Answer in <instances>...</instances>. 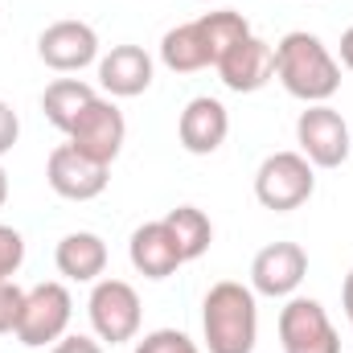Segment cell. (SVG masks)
Segmentation results:
<instances>
[{
    "instance_id": "1",
    "label": "cell",
    "mask_w": 353,
    "mask_h": 353,
    "mask_svg": "<svg viewBox=\"0 0 353 353\" xmlns=\"http://www.w3.org/2000/svg\"><path fill=\"white\" fill-rule=\"evenodd\" d=\"M243 37H251V21L234 8H218L197 21L173 25L161 37V62L173 74H197L205 66H218V58Z\"/></svg>"
},
{
    "instance_id": "2",
    "label": "cell",
    "mask_w": 353,
    "mask_h": 353,
    "mask_svg": "<svg viewBox=\"0 0 353 353\" xmlns=\"http://www.w3.org/2000/svg\"><path fill=\"white\" fill-rule=\"evenodd\" d=\"M275 79L300 103H329L341 90V62L316 33L292 29L275 41Z\"/></svg>"
},
{
    "instance_id": "3",
    "label": "cell",
    "mask_w": 353,
    "mask_h": 353,
    "mask_svg": "<svg viewBox=\"0 0 353 353\" xmlns=\"http://www.w3.org/2000/svg\"><path fill=\"white\" fill-rule=\"evenodd\" d=\"M201 333L210 353H255V341H259L255 292L239 279L214 283L201 300Z\"/></svg>"
},
{
    "instance_id": "4",
    "label": "cell",
    "mask_w": 353,
    "mask_h": 353,
    "mask_svg": "<svg viewBox=\"0 0 353 353\" xmlns=\"http://www.w3.org/2000/svg\"><path fill=\"white\" fill-rule=\"evenodd\" d=\"M70 316H74L70 288L58 283V279H46V283L25 292V308H21V321H17V341L25 350L58 345L70 329Z\"/></svg>"
},
{
    "instance_id": "5",
    "label": "cell",
    "mask_w": 353,
    "mask_h": 353,
    "mask_svg": "<svg viewBox=\"0 0 353 353\" xmlns=\"http://www.w3.org/2000/svg\"><path fill=\"white\" fill-rule=\"evenodd\" d=\"M87 312L94 337L107 341V345H128V341L140 337L144 308H140V296L128 279H94Z\"/></svg>"
},
{
    "instance_id": "6",
    "label": "cell",
    "mask_w": 353,
    "mask_h": 353,
    "mask_svg": "<svg viewBox=\"0 0 353 353\" xmlns=\"http://www.w3.org/2000/svg\"><path fill=\"white\" fill-rule=\"evenodd\" d=\"M316 193V169L300 152H271L255 173V197L263 210L292 214Z\"/></svg>"
},
{
    "instance_id": "7",
    "label": "cell",
    "mask_w": 353,
    "mask_h": 353,
    "mask_svg": "<svg viewBox=\"0 0 353 353\" xmlns=\"http://www.w3.org/2000/svg\"><path fill=\"white\" fill-rule=\"evenodd\" d=\"M296 144L312 169H341L350 161L353 136L341 111H333L329 103H308L296 119Z\"/></svg>"
},
{
    "instance_id": "8",
    "label": "cell",
    "mask_w": 353,
    "mask_h": 353,
    "mask_svg": "<svg viewBox=\"0 0 353 353\" xmlns=\"http://www.w3.org/2000/svg\"><path fill=\"white\" fill-rule=\"evenodd\" d=\"M279 350L283 353H341V337L312 296H288L279 308Z\"/></svg>"
},
{
    "instance_id": "9",
    "label": "cell",
    "mask_w": 353,
    "mask_h": 353,
    "mask_svg": "<svg viewBox=\"0 0 353 353\" xmlns=\"http://www.w3.org/2000/svg\"><path fill=\"white\" fill-rule=\"evenodd\" d=\"M66 140H70L79 152H87L90 161L111 165V161L123 152V140H128V119H123V111L115 107V99L94 94L87 107L79 111V119L70 123Z\"/></svg>"
},
{
    "instance_id": "10",
    "label": "cell",
    "mask_w": 353,
    "mask_h": 353,
    "mask_svg": "<svg viewBox=\"0 0 353 353\" xmlns=\"http://www.w3.org/2000/svg\"><path fill=\"white\" fill-rule=\"evenodd\" d=\"M46 181H50V189H54L58 197H66V201H94V197L107 189V181H111V165L90 161L87 152H79V148L66 140V144H58V148L50 152V161H46Z\"/></svg>"
},
{
    "instance_id": "11",
    "label": "cell",
    "mask_w": 353,
    "mask_h": 353,
    "mask_svg": "<svg viewBox=\"0 0 353 353\" xmlns=\"http://www.w3.org/2000/svg\"><path fill=\"white\" fill-rule=\"evenodd\" d=\"M308 275V251L300 243H267L263 251L251 259V292L288 300Z\"/></svg>"
},
{
    "instance_id": "12",
    "label": "cell",
    "mask_w": 353,
    "mask_h": 353,
    "mask_svg": "<svg viewBox=\"0 0 353 353\" xmlns=\"http://www.w3.org/2000/svg\"><path fill=\"white\" fill-rule=\"evenodd\" d=\"M37 58L58 74L87 70L90 62H99V33L87 21H54L37 37Z\"/></svg>"
},
{
    "instance_id": "13",
    "label": "cell",
    "mask_w": 353,
    "mask_h": 353,
    "mask_svg": "<svg viewBox=\"0 0 353 353\" xmlns=\"http://www.w3.org/2000/svg\"><path fill=\"white\" fill-rule=\"evenodd\" d=\"M218 79H222V87L234 90V94H255V90H263L271 79H275V46L263 41V37H243V41H234L222 58H218Z\"/></svg>"
},
{
    "instance_id": "14",
    "label": "cell",
    "mask_w": 353,
    "mask_h": 353,
    "mask_svg": "<svg viewBox=\"0 0 353 353\" xmlns=\"http://www.w3.org/2000/svg\"><path fill=\"white\" fill-rule=\"evenodd\" d=\"M226 136H230V111H226L222 99L197 94V99L185 103V111H181V119H176V140H181V148H185L189 157H210V152H218V148L226 144Z\"/></svg>"
},
{
    "instance_id": "15",
    "label": "cell",
    "mask_w": 353,
    "mask_h": 353,
    "mask_svg": "<svg viewBox=\"0 0 353 353\" xmlns=\"http://www.w3.org/2000/svg\"><path fill=\"white\" fill-rule=\"evenodd\" d=\"M157 62L144 46H111L99 58V87L111 99H136L152 87Z\"/></svg>"
},
{
    "instance_id": "16",
    "label": "cell",
    "mask_w": 353,
    "mask_h": 353,
    "mask_svg": "<svg viewBox=\"0 0 353 353\" xmlns=\"http://www.w3.org/2000/svg\"><path fill=\"white\" fill-rule=\"evenodd\" d=\"M128 259H132V267H136L144 279H169V275H176V267H185V255H181V247H176L173 230L165 226V218L144 222V226L132 230Z\"/></svg>"
},
{
    "instance_id": "17",
    "label": "cell",
    "mask_w": 353,
    "mask_h": 353,
    "mask_svg": "<svg viewBox=\"0 0 353 353\" xmlns=\"http://www.w3.org/2000/svg\"><path fill=\"white\" fill-rule=\"evenodd\" d=\"M54 263H58V271L66 279H74V283H94L107 271V243L94 230H74V234H66L58 243Z\"/></svg>"
},
{
    "instance_id": "18",
    "label": "cell",
    "mask_w": 353,
    "mask_h": 353,
    "mask_svg": "<svg viewBox=\"0 0 353 353\" xmlns=\"http://www.w3.org/2000/svg\"><path fill=\"white\" fill-rule=\"evenodd\" d=\"M94 94H99V90L90 87V83H83V79H54L50 87L41 90V111H46V119L66 136L70 123L79 119V111L87 107Z\"/></svg>"
},
{
    "instance_id": "19",
    "label": "cell",
    "mask_w": 353,
    "mask_h": 353,
    "mask_svg": "<svg viewBox=\"0 0 353 353\" xmlns=\"http://www.w3.org/2000/svg\"><path fill=\"white\" fill-rule=\"evenodd\" d=\"M165 226L173 230L185 263L201 259V255L210 251V243H214V222H210L205 210H197V205H176V210H169V214H165Z\"/></svg>"
},
{
    "instance_id": "20",
    "label": "cell",
    "mask_w": 353,
    "mask_h": 353,
    "mask_svg": "<svg viewBox=\"0 0 353 353\" xmlns=\"http://www.w3.org/2000/svg\"><path fill=\"white\" fill-rule=\"evenodd\" d=\"M132 353H201V350H197V341H189L181 329H152V333H144V337L136 341Z\"/></svg>"
},
{
    "instance_id": "21",
    "label": "cell",
    "mask_w": 353,
    "mask_h": 353,
    "mask_svg": "<svg viewBox=\"0 0 353 353\" xmlns=\"http://www.w3.org/2000/svg\"><path fill=\"white\" fill-rule=\"evenodd\" d=\"M21 263H25V239H21V230L0 222V283L12 279L21 271Z\"/></svg>"
},
{
    "instance_id": "22",
    "label": "cell",
    "mask_w": 353,
    "mask_h": 353,
    "mask_svg": "<svg viewBox=\"0 0 353 353\" xmlns=\"http://www.w3.org/2000/svg\"><path fill=\"white\" fill-rule=\"evenodd\" d=\"M21 308H25V292H21L12 279H4V283H0V333H17Z\"/></svg>"
},
{
    "instance_id": "23",
    "label": "cell",
    "mask_w": 353,
    "mask_h": 353,
    "mask_svg": "<svg viewBox=\"0 0 353 353\" xmlns=\"http://www.w3.org/2000/svg\"><path fill=\"white\" fill-rule=\"evenodd\" d=\"M17 136H21V119H17L12 103H4V99H0V157H4V152H12Z\"/></svg>"
},
{
    "instance_id": "24",
    "label": "cell",
    "mask_w": 353,
    "mask_h": 353,
    "mask_svg": "<svg viewBox=\"0 0 353 353\" xmlns=\"http://www.w3.org/2000/svg\"><path fill=\"white\" fill-rule=\"evenodd\" d=\"M50 353H103V345H99L94 337H83V333H70V337H62L58 345H50Z\"/></svg>"
},
{
    "instance_id": "25",
    "label": "cell",
    "mask_w": 353,
    "mask_h": 353,
    "mask_svg": "<svg viewBox=\"0 0 353 353\" xmlns=\"http://www.w3.org/2000/svg\"><path fill=\"white\" fill-rule=\"evenodd\" d=\"M337 62H341L345 70H353V25L341 33V58H337Z\"/></svg>"
},
{
    "instance_id": "26",
    "label": "cell",
    "mask_w": 353,
    "mask_h": 353,
    "mask_svg": "<svg viewBox=\"0 0 353 353\" xmlns=\"http://www.w3.org/2000/svg\"><path fill=\"white\" fill-rule=\"evenodd\" d=\"M341 308H345V316H350V329H353V271L345 275V283H341Z\"/></svg>"
},
{
    "instance_id": "27",
    "label": "cell",
    "mask_w": 353,
    "mask_h": 353,
    "mask_svg": "<svg viewBox=\"0 0 353 353\" xmlns=\"http://www.w3.org/2000/svg\"><path fill=\"white\" fill-rule=\"evenodd\" d=\"M4 201H8V173H4V165H0V210H4Z\"/></svg>"
},
{
    "instance_id": "28",
    "label": "cell",
    "mask_w": 353,
    "mask_h": 353,
    "mask_svg": "<svg viewBox=\"0 0 353 353\" xmlns=\"http://www.w3.org/2000/svg\"><path fill=\"white\" fill-rule=\"evenodd\" d=\"M205 4H214V0H205Z\"/></svg>"
}]
</instances>
